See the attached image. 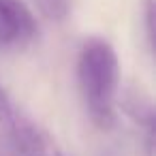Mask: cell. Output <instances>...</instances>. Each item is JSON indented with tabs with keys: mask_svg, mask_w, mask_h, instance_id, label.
Returning a JSON list of instances; mask_svg holds the SVG:
<instances>
[{
	"mask_svg": "<svg viewBox=\"0 0 156 156\" xmlns=\"http://www.w3.org/2000/svg\"><path fill=\"white\" fill-rule=\"evenodd\" d=\"M77 81L90 120L109 130L115 124V98L120 88L118 54L105 39H88L77 60Z\"/></svg>",
	"mask_w": 156,
	"mask_h": 156,
	"instance_id": "1",
	"label": "cell"
},
{
	"mask_svg": "<svg viewBox=\"0 0 156 156\" xmlns=\"http://www.w3.org/2000/svg\"><path fill=\"white\" fill-rule=\"evenodd\" d=\"M0 7H2L7 26L13 34V41L24 43L37 34V20L26 0H0Z\"/></svg>",
	"mask_w": 156,
	"mask_h": 156,
	"instance_id": "2",
	"label": "cell"
},
{
	"mask_svg": "<svg viewBox=\"0 0 156 156\" xmlns=\"http://www.w3.org/2000/svg\"><path fill=\"white\" fill-rule=\"evenodd\" d=\"M11 139H13L15 150H20L24 156H47L49 154L47 137L32 122L15 118L11 122Z\"/></svg>",
	"mask_w": 156,
	"mask_h": 156,
	"instance_id": "3",
	"label": "cell"
},
{
	"mask_svg": "<svg viewBox=\"0 0 156 156\" xmlns=\"http://www.w3.org/2000/svg\"><path fill=\"white\" fill-rule=\"evenodd\" d=\"M122 107L124 111L139 124H145L147 128H152L154 124V109H152V101L145 92L141 90H128L122 98Z\"/></svg>",
	"mask_w": 156,
	"mask_h": 156,
	"instance_id": "4",
	"label": "cell"
},
{
	"mask_svg": "<svg viewBox=\"0 0 156 156\" xmlns=\"http://www.w3.org/2000/svg\"><path fill=\"white\" fill-rule=\"evenodd\" d=\"M15 118H17V113H15V107H13L9 94H7L2 88H0V122L11 124Z\"/></svg>",
	"mask_w": 156,
	"mask_h": 156,
	"instance_id": "5",
	"label": "cell"
},
{
	"mask_svg": "<svg viewBox=\"0 0 156 156\" xmlns=\"http://www.w3.org/2000/svg\"><path fill=\"white\" fill-rule=\"evenodd\" d=\"M145 9V30H147V39L150 45H154V0H145L143 2Z\"/></svg>",
	"mask_w": 156,
	"mask_h": 156,
	"instance_id": "6",
	"label": "cell"
},
{
	"mask_svg": "<svg viewBox=\"0 0 156 156\" xmlns=\"http://www.w3.org/2000/svg\"><path fill=\"white\" fill-rule=\"evenodd\" d=\"M9 43H13V34H11L9 26H7L2 7H0V47H2V45H9Z\"/></svg>",
	"mask_w": 156,
	"mask_h": 156,
	"instance_id": "7",
	"label": "cell"
}]
</instances>
